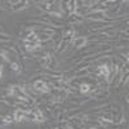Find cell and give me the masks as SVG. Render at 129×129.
<instances>
[{"instance_id": "1", "label": "cell", "mask_w": 129, "mask_h": 129, "mask_svg": "<svg viewBox=\"0 0 129 129\" xmlns=\"http://www.w3.org/2000/svg\"><path fill=\"white\" fill-rule=\"evenodd\" d=\"M34 88H35L36 91H41V92H48L49 91L48 85L44 81H41V80H37V81L34 83Z\"/></svg>"}, {"instance_id": "2", "label": "cell", "mask_w": 129, "mask_h": 129, "mask_svg": "<svg viewBox=\"0 0 129 129\" xmlns=\"http://www.w3.org/2000/svg\"><path fill=\"white\" fill-rule=\"evenodd\" d=\"M85 41H87L85 37H83V36H81V37H76L75 40H74V45H75L76 48H80V47H83L84 44H85Z\"/></svg>"}, {"instance_id": "3", "label": "cell", "mask_w": 129, "mask_h": 129, "mask_svg": "<svg viewBox=\"0 0 129 129\" xmlns=\"http://www.w3.org/2000/svg\"><path fill=\"white\" fill-rule=\"evenodd\" d=\"M25 115H26V114L23 112V111L17 110V111H16V114H14V120H16V121H21V120L25 117Z\"/></svg>"}, {"instance_id": "4", "label": "cell", "mask_w": 129, "mask_h": 129, "mask_svg": "<svg viewBox=\"0 0 129 129\" xmlns=\"http://www.w3.org/2000/svg\"><path fill=\"white\" fill-rule=\"evenodd\" d=\"M80 89H81L83 93H87V92H89V89H91V85H88V84H81Z\"/></svg>"}, {"instance_id": "5", "label": "cell", "mask_w": 129, "mask_h": 129, "mask_svg": "<svg viewBox=\"0 0 129 129\" xmlns=\"http://www.w3.org/2000/svg\"><path fill=\"white\" fill-rule=\"evenodd\" d=\"M91 18L93 19H103V14L102 13H97V14H92V16H89Z\"/></svg>"}, {"instance_id": "6", "label": "cell", "mask_w": 129, "mask_h": 129, "mask_svg": "<svg viewBox=\"0 0 129 129\" xmlns=\"http://www.w3.org/2000/svg\"><path fill=\"white\" fill-rule=\"evenodd\" d=\"M12 70L18 71V65H17V63H12Z\"/></svg>"}, {"instance_id": "7", "label": "cell", "mask_w": 129, "mask_h": 129, "mask_svg": "<svg viewBox=\"0 0 129 129\" xmlns=\"http://www.w3.org/2000/svg\"><path fill=\"white\" fill-rule=\"evenodd\" d=\"M1 75H3V71H1V69H0V77H1Z\"/></svg>"}, {"instance_id": "8", "label": "cell", "mask_w": 129, "mask_h": 129, "mask_svg": "<svg viewBox=\"0 0 129 129\" xmlns=\"http://www.w3.org/2000/svg\"><path fill=\"white\" fill-rule=\"evenodd\" d=\"M91 129H96V128H91Z\"/></svg>"}]
</instances>
